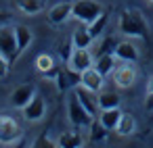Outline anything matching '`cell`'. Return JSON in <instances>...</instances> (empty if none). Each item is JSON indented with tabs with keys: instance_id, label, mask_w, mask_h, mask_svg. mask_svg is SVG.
<instances>
[{
	"instance_id": "cell-1",
	"label": "cell",
	"mask_w": 153,
	"mask_h": 148,
	"mask_svg": "<svg viewBox=\"0 0 153 148\" xmlns=\"http://www.w3.org/2000/svg\"><path fill=\"white\" fill-rule=\"evenodd\" d=\"M120 32L130 38H147V21L138 9H126L120 15Z\"/></svg>"
},
{
	"instance_id": "cell-2",
	"label": "cell",
	"mask_w": 153,
	"mask_h": 148,
	"mask_svg": "<svg viewBox=\"0 0 153 148\" xmlns=\"http://www.w3.org/2000/svg\"><path fill=\"white\" fill-rule=\"evenodd\" d=\"M101 13H103V9H101L99 2H94V0H78V2H74V9H71V17L78 19L84 25L94 21Z\"/></svg>"
},
{
	"instance_id": "cell-3",
	"label": "cell",
	"mask_w": 153,
	"mask_h": 148,
	"mask_svg": "<svg viewBox=\"0 0 153 148\" xmlns=\"http://www.w3.org/2000/svg\"><path fill=\"white\" fill-rule=\"evenodd\" d=\"M0 54H2L9 63H15L19 56L17 48V38H15V27L0 25Z\"/></svg>"
},
{
	"instance_id": "cell-4",
	"label": "cell",
	"mask_w": 153,
	"mask_h": 148,
	"mask_svg": "<svg viewBox=\"0 0 153 148\" xmlns=\"http://www.w3.org/2000/svg\"><path fill=\"white\" fill-rule=\"evenodd\" d=\"M21 136H23V129L13 117L0 115V144H7V146L15 144Z\"/></svg>"
},
{
	"instance_id": "cell-5",
	"label": "cell",
	"mask_w": 153,
	"mask_h": 148,
	"mask_svg": "<svg viewBox=\"0 0 153 148\" xmlns=\"http://www.w3.org/2000/svg\"><path fill=\"white\" fill-rule=\"evenodd\" d=\"M67 115H69V121H71L76 127H84V125H88V123L94 119V117H90V115H88V111L82 106V102L78 100V96H76V94L69 98Z\"/></svg>"
},
{
	"instance_id": "cell-6",
	"label": "cell",
	"mask_w": 153,
	"mask_h": 148,
	"mask_svg": "<svg viewBox=\"0 0 153 148\" xmlns=\"http://www.w3.org/2000/svg\"><path fill=\"white\" fill-rule=\"evenodd\" d=\"M76 96H78V100L82 102V106L88 111V115L90 117H99V96H97V92H92V90H88V88H84L82 84L80 86H76V92H74Z\"/></svg>"
},
{
	"instance_id": "cell-7",
	"label": "cell",
	"mask_w": 153,
	"mask_h": 148,
	"mask_svg": "<svg viewBox=\"0 0 153 148\" xmlns=\"http://www.w3.org/2000/svg\"><path fill=\"white\" fill-rule=\"evenodd\" d=\"M21 111H23V117L34 123V121H40V119L46 115V102H44V98H42L40 94H36Z\"/></svg>"
},
{
	"instance_id": "cell-8",
	"label": "cell",
	"mask_w": 153,
	"mask_h": 148,
	"mask_svg": "<svg viewBox=\"0 0 153 148\" xmlns=\"http://www.w3.org/2000/svg\"><path fill=\"white\" fill-rule=\"evenodd\" d=\"M34 96H36V88H34L32 84L17 86V88L11 92V104H13L15 108H23Z\"/></svg>"
},
{
	"instance_id": "cell-9",
	"label": "cell",
	"mask_w": 153,
	"mask_h": 148,
	"mask_svg": "<svg viewBox=\"0 0 153 148\" xmlns=\"http://www.w3.org/2000/svg\"><path fill=\"white\" fill-rule=\"evenodd\" d=\"M113 81L120 88H130L136 81V71L130 65H115L113 69Z\"/></svg>"
},
{
	"instance_id": "cell-10",
	"label": "cell",
	"mask_w": 153,
	"mask_h": 148,
	"mask_svg": "<svg viewBox=\"0 0 153 148\" xmlns=\"http://www.w3.org/2000/svg\"><path fill=\"white\" fill-rule=\"evenodd\" d=\"M69 65L76 69V71H84L88 67H94V61H92V54L88 48H74L71 52V59H69Z\"/></svg>"
},
{
	"instance_id": "cell-11",
	"label": "cell",
	"mask_w": 153,
	"mask_h": 148,
	"mask_svg": "<svg viewBox=\"0 0 153 148\" xmlns=\"http://www.w3.org/2000/svg\"><path fill=\"white\" fill-rule=\"evenodd\" d=\"M71 9H74L71 2H59V4H55V7L48 11V21H51L53 25L65 23L67 17H71Z\"/></svg>"
},
{
	"instance_id": "cell-12",
	"label": "cell",
	"mask_w": 153,
	"mask_h": 148,
	"mask_svg": "<svg viewBox=\"0 0 153 148\" xmlns=\"http://www.w3.org/2000/svg\"><path fill=\"white\" fill-rule=\"evenodd\" d=\"M113 54H115V59H120L124 63H136L138 61V50L130 42H117L113 48Z\"/></svg>"
},
{
	"instance_id": "cell-13",
	"label": "cell",
	"mask_w": 153,
	"mask_h": 148,
	"mask_svg": "<svg viewBox=\"0 0 153 148\" xmlns=\"http://www.w3.org/2000/svg\"><path fill=\"white\" fill-rule=\"evenodd\" d=\"M103 77L105 75H101L94 67H88V69L82 71V86L88 88V90H92V92H99L103 88Z\"/></svg>"
},
{
	"instance_id": "cell-14",
	"label": "cell",
	"mask_w": 153,
	"mask_h": 148,
	"mask_svg": "<svg viewBox=\"0 0 153 148\" xmlns=\"http://www.w3.org/2000/svg\"><path fill=\"white\" fill-rule=\"evenodd\" d=\"M120 117H122L120 106H113V108H103V111H101V115H99V121H101V123L111 131V129H115V127H117Z\"/></svg>"
},
{
	"instance_id": "cell-15",
	"label": "cell",
	"mask_w": 153,
	"mask_h": 148,
	"mask_svg": "<svg viewBox=\"0 0 153 148\" xmlns=\"http://www.w3.org/2000/svg\"><path fill=\"white\" fill-rule=\"evenodd\" d=\"M94 69H97L101 75L113 73V69H115V54H113V52L99 54V59H97V63H94Z\"/></svg>"
},
{
	"instance_id": "cell-16",
	"label": "cell",
	"mask_w": 153,
	"mask_h": 148,
	"mask_svg": "<svg viewBox=\"0 0 153 148\" xmlns=\"http://www.w3.org/2000/svg\"><path fill=\"white\" fill-rule=\"evenodd\" d=\"M15 38H17V48H19V54L32 44L34 40V34L30 32L27 25H15Z\"/></svg>"
},
{
	"instance_id": "cell-17",
	"label": "cell",
	"mask_w": 153,
	"mask_h": 148,
	"mask_svg": "<svg viewBox=\"0 0 153 148\" xmlns=\"http://www.w3.org/2000/svg\"><path fill=\"white\" fill-rule=\"evenodd\" d=\"M115 129H117L120 136H130V133L136 131V119H134L130 113H122V117H120Z\"/></svg>"
},
{
	"instance_id": "cell-18",
	"label": "cell",
	"mask_w": 153,
	"mask_h": 148,
	"mask_svg": "<svg viewBox=\"0 0 153 148\" xmlns=\"http://www.w3.org/2000/svg\"><path fill=\"white\" fill-rule=\"evenodd\" d=\"M82 136L78 133V131H65V133H61L59 136V140H57V146H61V148H78V146H82Z\"/></svg>"
},
{
	"instance_id": "cell-19",
	"label": "cell",
	"mask_w": 153,
	"mask_h": 148,
	"mask_svg": "<svg viewBox=\"0 0 153 148\" xmlns=\"http://www.w3.org/2000/svg\"><path fill=\"white\" fill-rule=\"evenodd\" d=\"M92 40H94V38L90 36V32H88V27H78V29L74 32V36H71V42H74V48H88Z\"/></svg>"
},
{
	"instance_id": "cell-20",
	"label": "cell",
	"mask_w": 153,
	"mask_h": 148,
	"mask_svg": "<svg viewBox=\"0 0 153 148\" xmlns=\"http://www.w3.org/2000/svg\"><path fill=\"white\" fill-rule=\"evenodd\" d=\"M15 4L25 15H36L44 9V0H15Z\"/></svg>"
},
{
	"instance_id": "cell-21",
	"label": "cell",
	"mask_w": 153,
	"mask_h": 148,
	"mask_svg": "<svg viewBox=\"0 0 153 148\" xmlns=\"http://www.w3.org/2000/svg\"><path fill=\"white\" fill-rule=\"evenodd\" d=\"M107 21H109V13H107V11H103L94 21H90V23L86 25V27H88V32H90V36H92V38H99V36H101V32L105 29Z\"/></svg>"
},
{
	"instance_id": "cell-22",
	"label": "cell",
	"mask_w": 153,
	"mask_h": 148,
	"mask_svg": "<svg viewBox=\"0 0 153 148\" xmlns=\"http://www.w3.org/2000/svg\"><path fill=\"white\" fill-rule=\"evenodd\" d=\"M107 131H109V129L99 121V117H94V119L90 121V142H101V140H105Z\"/></svg>"
},
{
	"instance_id": "cell-23",
	"label": "cell",
	"mask_w": 153,
	"mask_h": 148,
	"mask_svg": "<svg viewBox=\"0 0 153 148\" xmlns=\"http://www.w3.org/2000/svg\"><path fill=\"white\" fill-rule=\"evenodd\" d=\"M99 106L101 111L103 108H113V106H120V96L115 92H105L99 96Z\"/></svg>"
},
{
	"instance_id": "cell-24",
	"label": "cell",
	"mask_w": 153,
	"mask_h": 148,
	"mask_svg": "<svg viewBox=\"0 0 153 148\" xmlns=\"http://www.w3.org/2000/svg\"><path fill=\"white\" fill-rule=\"evenodd\" d=\"M36 67L44 73V71H48V69L55 67V59H53L51 54H40V56L36 59Z\"/></svg>"
},
{
	"instance_id": "cell-25",
	"label": "cell",
	"mask_w": 153,
	"mask_h": 148,
	"mask_svg": "<svg viewBox=\"0 0 153 148\" xmlns=\"http://www.w3.org/2000/svg\"><path fill=\"white\" fill-rule=\"evenodd\" d=\"M34 146H36V148H53V146H55V142H53V140H48V136L44 133V136H40V138L34 142Z\"/></svg>"
},
{
	"instance_id": "cell-26",
	"label": "cell",
	"mask_w": 153,
	"mask_h": 148,
	"mask_svg": "<svg viewBox=\"0 0 153 148\" xmlns=\"http://www.w3.org/2000/svg\"><path fill=\"white\" fill-rule=\"evenodd\" d=\"M115 44H117V42H115L113 38H105L103 44H101V54H105V52H113Z\"/></svg>"
},
{
	"instance_id": "cell-27",
	"label": "cell",
	"mask_w": 153,
	"mask_h": 148,
	"mask_svg": "<svg viewBox=\"0 0 153 148\" xmlns=\"http://www.w3.org/2000/svg\"><path fill=\"white\" fill-rule=\"evenodd\" d=\"M71 46H74V42H71V44H69V42H67V44H61V59H63L65 63L71 59V52H74Z\"/></svg>"
},
{
	"instance_id": "cell-28",
	"label": "cell",
	"mask_w": 153,
	"mask_h": 148,
	"mask_svg": "<svg viewBox=\"0 0 153 148\" xmlns=\"http://www.w3.org/2000/svg\"><path fill=\"white\" fill-rule=\"evenodd\" d=\"M9 67H11V63L0 54V77H7L9 75Z\"/></svg>"
},
{
	"instance_id": "cell-29",
	"label": "cell",
	"mask_w": 153,
	"mask_h": 148,
	"mask_svg": "<svg viewBox=\"0 0 153 148\" xmlns=\"http://www.w3.org/2000/svg\"><path fill=\"white\" fill-rule=\"evenodd\" d=\"M59 71H61V67H53V69H48V71H44V77L46 79H57V75H59Z\"/></svg>"
},
{
	"instance_id": "cell-30",
	"label": "cell",
	"mask_w": 153,
	"mask_h": 148,
	"mask_svg": "<svg viewBox=\"0 0 153 148\" xmlns=\"http://www.w3.org/2000/svg\"><path fill=\"white\" fill-rule=\"evenodd\" d=\"M145 108H147V111H153V92H147V98H145Z\"/></svg>"
},
{
	"instance_id": "cell-31",
	"label": "cell",
	"mask_w": 153,
	"mask_h": 148,
	"mask_svg": "<svg viewBox=\"0 0 153 148\" xmlns=\"http://www.w3.org/2000/svg\"><path fill=\"white\" fill-rule=\"evenodd\" d=\"M147 92H153V75L149 77V84H147Z\"/></svg>"
},
{
	"instance_id": "cell-32",
	"label": "cell",
	"mask_w": 153,
	"mask_h": 148,
	"mask_svg": "<svg viewBox=\"0 0 153 148\" xmlns=\"http://www.w3.org/2000/svg\"><path fill=\"white\" fill-rule=\"evenodd\" d=\"M4 19H7V13H0V23H2Z\"/></svg>"
},
{
	"instance_id": "cell-33",
	"label": "cell",
	"mask_w": 153,
	"mask_h": 148,
	"mask_svg": "<svg viewBox=\"0 0 153 148\" xmlns=\"http://www.w3.org/2000/svg\"><path fill=\"white\" fill-rule=\"evenodd\" d=\"M149 2H153V0H149Z\"/></svg>"
}]
</instances>
